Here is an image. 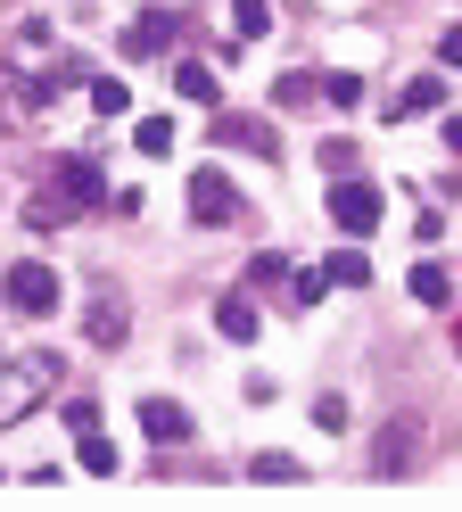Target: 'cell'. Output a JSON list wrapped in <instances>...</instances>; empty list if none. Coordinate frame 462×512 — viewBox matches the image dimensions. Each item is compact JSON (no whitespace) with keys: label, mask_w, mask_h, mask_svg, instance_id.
Wrapping results in <instances>:
<instances>
[{"label":"cell","mask_w":462,"mask_h":512,"mask_svg":"<svg viewBox=\"0 0 462 512\" xmlns=\"http://www.w3.org/2000/svg\"><path fill=\"white\" fill-rule=\"evenodd\" d=\"M314 430H347V397H314Z\"/></svg>","instance_id":"obj_26"},{"label":"cell","mask_w":462,"mask_h":512,"mask_svg":"<svg viewBox=\"0 0 462 512\" xmlns=\"http://www.w3.org/2000/svg\"><path fill=\"white\" fill-rule=\"evenodd\" d=\"M58 372H66V356H50V347L17 356V364H9V380H0V422H17V413H33L42 397H58Z\"/></svg>","instance_id":"obj_2"},{"label":"cell","mask_w":462,"mask_h":512,"mask_svg":"<svg viewBox=\"0 0 462 512\" xmlns=\"http://www.w3.org/2000/svg\"><path fill=\"white\" fill-rule=\"evenodd\" d=\"M42 199H50L66 223H75V215H91L99 199H108V182H99L91 157H50V166H42Z\"/></svg>","instance_id":"obj_3"},{"label":"cell","mask_w":462,"mask_h":512,"mask_svg":"<svg viewBox=\"0 0 462 512\" xmlns=\"http://www.w3.org/2000/svg\"><path fill=\"white\" fill-rule=\"evenodd\" d=\"M215 331H223V339H256V306H248V298H223V306H215Z\"/></svg>","instance_id":"obj_17"},{"label":"cell","mask_w":462,"mask_h":512,"mask_svg":"<svg viewBox=\"0 0 462 512\" xmlns=\"http://www.w3.org/2000/svg\"><path fill=\"white\" fill-rule=\"evenodd\" d=\"M75 463H83V471H99V479L116 471V446L99 438V422H91V430H75Z\"/></svg>","instance_id":"obj_13"},{"label":"cell","mask_w":462,"mask_h":512,"mask_svg":"<svg viewBox=\"0 0 462 512\" xmlns=\"http://www.w3.org/2000/svg\"><path fill=\"white\" fill-rule=\"evenodd\" d=\"M231 25H240V34L256 42V34H264V25H273V9H264V0H231Z\"/></svg>","instance_id":"obj_25"},{"label":"cell","mask_w":462,"mask_h":512,"mask_svg":"<svg viewBox=\"0 0 462 512\" xmlns=\"http://www.w3.org/2000/svg\"><path fill=\"white\" fill-rule=\"evenodd\" d=\"M248 479H264V488H289V479H306V471H297V455H256Z\"/></svg>","instance_id":"obj_19"},{"label":"cell","mask_w":462,"mask_h":512,"mask_svg":"<svg viewBox=\"0 0 462 512\" xmlns=\"http://www.w3.org/2000/svg\"><path fill=\"white\" fill-rule=\"evenodd\" d=\"M438 58H446V67H462V25H446V34H438Z\"/></svg>","instance_id":"obj_27"},{"label":"cell","mask_w":462,"mask_h":512,"mask_svg":"<svg viewBox=\"0 0 462 512\" xmlns=\"http://www.w3.org/2000/svg\"><path fill=\"white\" fill-rule=\"evenodd\" d=\"M190 215H198V223H231V215H240V190H231L215 166H198V174H190Z\"/></svg>","instance_id":"obj_7"},{"label":"cell","mask_w":462,"mask_h":512,"mask_svg":"<svg viewBox=\"0 0 462 512\" xmlns=\"http://www.w3.org/2000/svg\"><path fill=\"white\" fill-rule=\"evenodd\" d=\"M281 290H289V298H281L289 314H297V306H322V290H330V273H314V265H306V273H289Z\"/></svg>","instance_id":"obj_16"},{"label":"cell","mask_w":462,"mask_h":512,"mask_svg":"<svg viewBox=\"0 0 462 512\" xmlns=\"http://www.w3.org/2000/svg\"><path fill=\"white\" fill-rule=\"evenodd\" d=\"M174 91H182V100H215V75L198 67V58H182V67H174Z\"/></svg>","instance_id":"obj_21"},{"label":"cell","mask_w":462,"mask_h":512,"mask_svg":"<svg viewBox=\"0 0 462 512\" xmlns=\"http://www.w3.org/2000/svg\"><path fill=\"white\" fill-rule=\"evenodd\" d=\"M165 34H174V17H157V9H141V17H132L124 34H116V50H124V58H157V50H165Z\"/></svg>","instance_id":"obj_9"},{"label":"cell","mask_w":462,"mask_h":512,"mask_svg":"<svg viewBox=\"0 0 462 512\" xmlns=\"http://www.w3.org/2000/svg\"><path fill=\"white\" fill-rule=\"evenodd\" d=\"M124 331H132L124 298H116V290H99V298L83 306V339H91V347H124Z\"/></svg>","instance_id":"obj_8"},{"label":"cell","mask_w":462,"mask_h":512,"mask_svg":"<svg viewBox=\"0 0 462 512\" xmlns=\"http://www.w3.org/2000/svg\"><path fill=\"white\" fill-rule=\"evenodd\" d=\"M248 281H256V290H273V281H289V256H281V248H256V256H248Z\"/></svg>","instance_id":"obj_20"},{"label":"cell","mask_w":462,"mask_h":512,"mask_svg":"<svg viewBox=\"0 0 462 512\" xmlns=\"http://www.w3.org/2000/svg\"><path fill=\"white\" fill-rule=\"evenodd\" d=\"M141 430H149L157 446H182V438H190V413L165 405V397H141Z\"/></svg>","instance_id":"obj_11"},{"label":"cell","mask_w":462,"mask_h":512,"mask_svg":"<svg viewBox=\"0 0 462 512\" xmlns=\"http://www.w3.org/2000/svg\"><path fill=\"white\" fill-rule=\"evenodd\" d=\"M314 91H322L314 75H281L273 83V108H314Z\"/></svg>","instance_id":"obj_23"},{"label":"cell","mask_w":462,"mask_h":512,"mask_svg":"<svg viewBox=\"0 0 462 512\" xmlns=\"http://www.w3.org/2000/svg\"><path fill=\"white\" fill-rule=\"evenodd\" d=\"M91 108H99V116H124V108H132V91H124L116 75H91Z\"/></svg>","instance_id":"obj_22"},{"label":"cell","mask_w":462,"mask_h":512,"mask_svg":"<svg viewBox=\"0 0 462 512\" xmlns=\"http://www.w3.org/2000/svg\"><path fill=\"white\" fill-rule=\"evenodd\" d=\"M405 298H421V306H446V298H454V281H446L438 265H413V281H405Z\"/></svg>","instance_id":"obj_15"},{"label":"cell","mask_w":462,"mask_h":512,"mask_svg":"<svg viewBox=\"0 0 462 512\" xmlns=\"http://www.w3.org/2000/svg\"><path fill=\"white\" fill-rule=\"evenodd\" d=\"M215 141H240V149H256V157H273V133H264L256 116H215Z\"/></svg>","instance_id":"obj_12"},{"label":"cell","mask_w":462,"mask_h":512,"mask_svg":"<svg viewBox=\"0 0 462 512\" xmlns=\"http://www.w3.org/2000/svg\"><path fill=\"white\" fill-rule=\"evenodd\" d=\"M322 108H363V83L355 75H322Z\"/></svg>","instance_id":"obj_24"},{"label":"cell","mask_w":462,"mask_h":512,"mask_svg":"<svg viewBox=\"0 0 462 512\" xmlns=\"http://www.w3.org/2000/svg\"><path fill=\"white\" fill-rule=\"evenodd\" d=\"M132 149H141V157H165V149H174V124H165V116H141V124H132Z\"/></svg>","instance_id":"obj_18"},{"label":"cell","mask_w":462,"mask_h":512,"mask_svg":"<svg viewBox=\"0 0 462 512\" xmlns=\"http://www.w3.org/2000/svg\"><path fill=\"white\" fill-rule=\"evenodd\" d=\"M322 273L339 281V290H363V281H372V256H363V248H339V256H330Z\"/></svg>","instance_id":"obj_14"},{"label":"cell","mask_w":462,"mask_h":512,"mask_svg":"<svg viewBox=\"0 0 462 512\" xmlns=\"http://www.w3.org/2000/svg\"><path fill=\"white\" fill-rule=\"evenodd\" d=\"M438 100H446V83H438V75H413V83L388 100V124H413V116H429Z\"/></svg>","instance_id":"obj_10"},{"label":"cell","mask_w":462,"mask_h":512,"mask_svg":"<svg viewBox=\"0 0 462 512\" xmlns=\"http://www.w3.org/2000/svg\"><path fill=\"white\" fill-rule=\"evenodd\" d=\"M330 223H339V232H372V223H380V190L339 174V182H330Z\"/></svg>","instance_id":"obj_6"},{"label":"cell","mask_w":462,"mask_h":512,"mask_svg":"<svg viewBox=\"0 0 462 512\" xmlns=\"http://www.w3.org/2000/svg\"><path fill=\"white\" fill-rule=\"evenodd\" d=\"M0 50H9V67H42L25 83V108H50V91L75 75V58L58 50V25H42V17H17L9 34H0Z\"/></svg>","instance_id":"obj_1"},{"label":"cell","mask_w":462,"mask_h":512,"mask_svg":"<svg viewBox=\"0 0 462 512\" xmlns=\"http://www.w3.org/2000/svg\"><path fill=\"white\" fill-rule=\"evenodd\" d=\"M446 149H454V157H462V116H446Z\"/></svg>","instance_id":"obj_28"},{"label":"cell","mask_w":462,"mask_h":512,"mask_svg":"<svg viewBox=\"0 0 462 512\" xmlns=\"http://www.w3.org/2000/svg\"><path fill=\"white\" fill-rule=\"evenodd\" d=\"M413 463H421V422L396 413V422H380V438L363 446V471H372V479H405Z\"/></svg>","instance_id":"obj_4"},{"label":"cell","mask_w":462,"mask_h":512,"mask_svg":"<svg viewBox=\"0 0 462 512\" xmlns=\"http://www.w3.org/2000/svg\"><path fill=\"white\" fill-rule=\"evenodd\" d=\"M9 306L25 314V323L58 314V273H50V265H9Z\"/></svg>","instance_id":"obj_5"}]
</instances>
